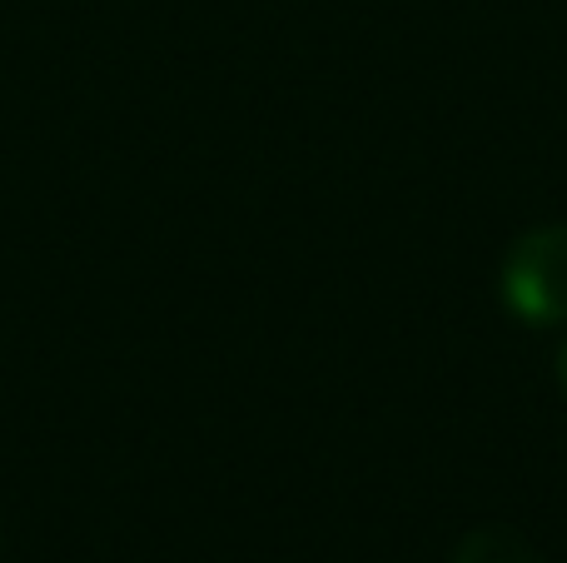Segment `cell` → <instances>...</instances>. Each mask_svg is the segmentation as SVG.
<instances>
[{
	"instance_id": "6da1fadb",
	"label": "cell",
	"mask_w": 567,
	"mask_h": 563,
	"mask_svg": "<svg viewBox=\"0 0 567 563\" xmlns=\"http://www.w3.org/2000/svg\"><path fill=\"white\" fill-rule=\"evenodd\" d=\"M498 295L533 329L567 325V225H543L513 239L498 269Z\"/></svg>"
},
{
	"instance_id": "7a4b0ae2",
	"label": "cell",
	"mask_w": 567,
	"mask_h": 563,
	"mask_svg": "<svg viewBox=\"0 0 567 563\" xmlns=\"http://www.w3.org/2000/svg\"><path fill=\"white\" fill-rule=\"evenodd\" d=\"M449 563H543L528 534H518L513 524H473L468 534L453 544Z\"/></svg>"
},
{
	"instance_id": "3957f363",
	"label": "cell",
	"mask_w": 567,
	"mask_h": 563,
	"mask_svg": "<svg viewBox=\"0 0 567 563\" xmlns=\"http://www.w3.org/2000/svg\"><path fill=\"white\" fill-rule=\"evenodd\" d=\"M558 389H563V395H567V345L558 349Z\"/></svg>"
}]
</instances>
